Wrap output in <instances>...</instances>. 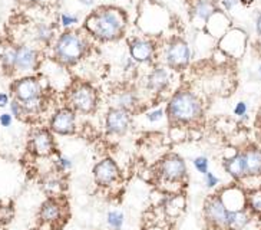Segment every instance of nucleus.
I'll return each instance as SVG.
<instances>
[{"instance_id": "58836bf2", "label": "nucleus", "mask_w": 261, "mask_h": 230, "mask_svg": "<svg viewBox=\"0 0 261 230\" xmlns=\"http://www.w3.org/2000/svg\"><path fill=\"white\" fill-rule=\"evenodd\" d=\"M257 32L261 35V15L258 16V19H257Z\"/></svg>"}, {"instance_id": "39448f33", "label": "nucleus", "mask_w": 261, "mask_h": 230, "mask_svg": "<svg viewBox=\"0 0 261 230\" xmlns=\"http://www.w3.org/2000/svg\"><path fill=\"white\" fill-rule=\"evenodd\" d=\"M96 92L91 85L79 84L76 85L69 94V105L73 111L82 114H91L96 108Z\"/></svg>"}, {"instance_id": "f3484780", "label": "nucleus", "mask_w": 261, "mask_h": 230, "mask_svg": "<svg viewBox=\"0 0 261 230\" xmlns=\"http://www.w3.org/2000/svg\"><path fill=\"white\" fill-rule=\"evenodd\" d=\"M63 184L65 183L62 180V174L58 171L49 173L42 180V187L46 192V194H49V197H59V194L65 187Z\"/></svg>"}, {"instance_id": "5701e85b", "label": "nucleus", "mask_w": 261, "mask_h": 230, "mask_svg": "<svg viewBox=\"0 0 261 230\" xmlns=\"http://www.w3.org/2000/svg\"><path fill=\"white\" fill-rule=\"evenodd\" d=\"M247 206L250 207V210L261 215V189H255L251 193H248L247 196Z\"/></svg>"}, {"instance_id": "72a5a7b5", "label": "nucleus", "mask_w": 261, "mask_h": 230, "mask_svg": "<svg viewBox=\"0 0 261 230\" xmlns=\"http://www.w3.org/2000/svg\"><path fill=\"white\" fill-rule=\"evenodd\" d=\"M62 23H63V26H69V25L77 23V17L76 16L62 15Z\"/></svg>"}, {"instance_id": "4be33fe9", "label": "nucleus", "mask_w": 261, "mask_h": 230, "mask_svg": "<svg viewBox=\"0 0 261 230\" xmlns=\"http://www.w3.org/2000/svg\"><path fill=\"white\" fill-rule=\"evenodd\" d=\"M125 222V216L119 210H112L107 216V223L111 230H121Z\"/></svg>"}, {"instance_id": "7ed1b4c3", "label": "nucleus", "mask_w": 261, "mask_h": 230, "mask_svg": "<svg viewBox=\"0 0 261 230\" xmlns=\"http://www.w3.org/2000/svg\"><path fill=\"white\" fill-rule=\"evenodd\" d=\"M12 92L16 101H19L24 108L26 117L36 114L40 109V97L42 88L36 78L24 77L17 79L12 85Z\"/></svg>"}, {"instance_id": "ea45409f", "label": "nucleus", "mask_w": 261, "mask_h": 230, "mask_svg": "<svg viewBox=\"0 0 261 230\" xmlns=\"http://www.w3.org/2000/svg\"><path fill=\"white\" fill-rule=\"evenodd\" d=\"M81 3H84V5H86V6H89V5H92L93 0H79Z\"/></svg>"}, {"instance_id": "cd10ccee", "label": "nucleus", "mask_w": 261, "mask_h": 230, "mask_svg": "<svg viewBox=\"0 0 261 230\" xmlns=\"http://www.w3.org/2000/svg\"><path fill=\"white\" fill-rule=\"evenodd\" d=\"M9 107H10V114L13 115V118H17V120H24L26 118V112H24L23 105L19 101H16L13 98V100L10 101Z\"/></svg>"}, {"instance_id": "393cba45", "label": "nucleus", "mask_w": 261, "mask_h": 230, "mask_svg": "<svg viewBox=\"0 0 261 230\" xmlns=\"http://www.w3.org/2000/svg\"><path fill=\"white\" fill-rule=\"evenodd\" d=\"M55 164V171H58V173H66V171H69L72 169V160L68 158V157H65V155H62V154H58V157H56V160L54 161Z\"/></svg>"}, {"instance_id": "6e6552de", "label": "nucleus", "mask_w": 261, "mask_h": 230, "mask_svg": "<svg viewBox=\"0 0 261 230\" xmlns=\"http://www.w3.org/2000/svg\"><path fill=\"white\" fill-rule=\"evenodd\" d=\"M228 213L230 210L224 206L223 200L220 196H211L210 199L205 200L204 204V215L207 222L217 229L227 230V220H228Z\"/></svg>"}, {"instance_id": "4c0bfd02", "label": "nucleus", "mask_w": 261, "mask_h": 230, "mask_svg": "<svg viewBox=\"0 0 261 230\" xmlns=\"http://www.w3.org/2000/svg\"><path fill=\"white\" fill-rule=\"evenodd\" d=\"M26 3H36V5H43V3H46L47 0H23Z\"/></svg>"}, {"instance_id": "f257e3e1", "label": "nucleus", "mask_w": 261, "mask_h": 230, "mask_svg": "<svg viewBox=\"0 0 261 230\" xmlns=\"http://www.w3.org/2000/svg\"><path fill=\"white\" fill-rule=\"evenodd\" d=\"M167 115L169 123L184 127L195 124L202 117V105L200 100L188 91L177 92L168 102Z\"/></svg>"}, {"instance_id": "2eb2a0df", "label": "nucleus", "mask_w": 261, "mask_h": 230, "mask_svg": "<svg viewBox=\"0 0 261 230\" xmlns=\"http://www.w3.org/2000/svg\"><path fill=\"white\" fill-rule=\"evenodd\" d=\"M241 157L244 161L246 177L261 176V150L257 147H248L241 151Z\"/></svg>"}, {"instance_id": "a211bd4d", "label": "nucleus", "mask_w": 261, "mask_h": 230, "mask_svg": "<svg viewBox=\"0 0 261 230\" xmlns=\"http://www.w3.org/2000/svg\"><path fill=\"white\" fill-rule=\"evenodd\" d=\"M224 169L234 180H243L246 178V170H244V161L241 153L234 154L232 157L224 161Z\"/></svg>"}, {"instance_id": "0eeeda50", "label": "nucleus", "mask_w": 261, "mask_h": 230, "mask_svg": "<svg viewBox=\"0 0 261 230\" xmlns=\"http://www.w3.org/2000/svg\"><path fill=\"white\" fill-rule=\"evenodd\" d=\"M29 150L36 157H50L56 153L54 134L49 128H36L29 137Z\"/></svg>"}, {"instance_id": "f8f14e48", "label": "nucleus", "mask_w": 261, "mask_h": 230, "mask_svg": "<svg viewBox=\"0 0 261 230\" xmlns=\"http://www.w3.org/2000/svg\"><path fill=\"white\" fill-rule=\"evenodd\" d=\"M130 127V112L121 108H111L105 117V130L111 135H123Z\"/></svg>"}, {"instance_id": "7c9ffc66", "label": "nucleus", "mask_w": 261, "mask_h": 230, "mask_svg": "<svg viewBox=\"0 0 261 230\" xmlns=\"http://www.w3.org/2000/svg\"><path fill=\"white\" fill-rule=\"evenodd\" d=\"M164 115H165L164 109H155V111H151L149 114L146 115V118H148L149 123H158L164 118Z\"/></svg>"}, {"instance_id": "bb28decb", "label": "nucleus", "mask_w": 261, "mask_h": 230, "mask_svg": "<svg viewBox=\"0 0 261 230\" xmlns=\"http://www.w3.org/2000/svg\"><path fill=\"white\" fill-rule=\"evenodd\" d=\"M0 59H2V63L6 69H15V49H12V48L5 49Z\"/></svg>"}, {"instance_id": "2f4dec72", "label": "nucleus", "mask_w": 261, "mask_h": 230, "mask_svg": "<svg viewBox=\"0 0 261 230\" xmlns=\"http://www.w3.org/2000/svg\"><path fill=\"white\" fill-rule=\"evenodd\" d=\"M204 180H205V186H207L208 189H214L215 186L220 183L218 177L213 174V173H210V171L204 174Z\"/></svg>"}, {"instance_id": "c85d7f7f", "label": "nucleus", "mask_w": 261, "mask_h": 230, "mask_svg": "<svg viewBox=\"0 0 261 230\" xmlns=\"http://www.w3.org/2000/svg\"><path fill=\"white\" fill-rule=\"evenodd\" d=\"M208 158L207 157H204V155H200V157H197V158H194V167L197 169L198 173H201L202 176L208 173Z\"/></svg>"}, {"instance_id": "a878e982", "label": "nucleus", "mask_w": 261, "mask_h": 230, "mask_svg": "<svg viewBox=\"0 0 261 230\" xmlns=\"http://www.w3.org/2000/svg\"><path fill=\"white\" fill-rule=\"evenodd\" d=\"M214 12V6H213L211 3H208V2H200V3L197 5V8H195V13H197V16H200L201 19H204V20L210 19V16L213 15Z\"/></svg>"}, {"instance_id": "b1692460", "label": "nucleus", "mask_w": 261, "mask_h": 230, "mask_svg": "<svg viewBox=\"0 0 261 230\" xmlns=\"http://www.w3.org/2000/svg\"><path fill=\"white\" fill-rule=\"evenodd\" d=\"M35 38L40 40V42H49L52 36H54V32L50 29V26H47L46 23H38L35 26Z\"/></svg>"}, {"instance_id": "e433bc0d", "label": "nucleus", "mask_w": 261, "mask_h": 230, "mask_svg": "<svg viewBox=\"0 0 261 230\" xmlns=\"http://www.w3.org/2000/svg\"><path fill=\"white\" fill-rule=\"evenodd\" d=\"M236 3H237V0H225V2H224V5H225V8L227 9H230L231 6L236 5Z\"/></svg>"}, {"instance_id": "473e14b6", "label": "nucleus", "mask_w": 261, "mask_h": 230, "mask_svg": "<svg viewBox=\"0 0 261 230\" xmlns=\"http://www.w3.org/2000/svg\"><path fill=\"white\" fill-rule=\"evenodd\" d=\"M12 124H13V115L10 114V112H3V114H0V125H2V127L9 128Z\"/></svg>"}, {"instance_id": "dca6fc26", "label": "nucleus", "mask_w": 261, "mask_h": 230, "mask_svg": "<svg viewBox=\"0 0 261 230\" xmlns=\"http://www.w3.org/2000/svg\"><path fill=\"white\" fill-rule=\"evenodd\" d=\"M154 46L148 40L137 39L130 43V56L137 62H146L152 58Z\"/></svg>"}, {"instance_id": "1a4fd4ad", "label": "nucleus", "mask_w": 261, "mask_h": 230, "mask_svg": "<svg viewBox=\"0 0 261 230\" xmlns=\"http://www.w3.org/2000/svg\"><path fill=\"white\" fill-rule=\"evenodd\" d=\"M49 130L59 135H70L76 131V115L70 107L58 109L49 123Z\"/></svg>"}, {"instance_id": "412c9836", "label": "nucleus", "mask_w": 261, "mask_h": 230, "mask_svg": "<svg viewBox=\"0 0 261 230\" xmlns=\"http://www.w3.org/2000/svg\"><path fill=\"white\" fill-rule=\"evenodd\" d=\"M167 84H168V72L164 68H156L148 78V88L152 91H161L167 86Z\"/></svg>"}, {"instance_id": "c9c22d12", "label": "nucleus", "mask_w": 261, "mask_h": 230, "mask_svg": "<svg viewBox=\"0 0 261 230\" xmlns=\"http://www.w3.org/2000/svg\"><path fill=\"white\" fill-rule=\"evenodd\" d=\"M9 104H10V98H9L8 94H5V92H0V108L8 107Z\"/></svg>"}, {"instance_id": "aec40b11", "label": "nucleus", "mask_w": 261, "mask_h": 230, "mask_svg": "<svg viewBox=\"0 0 261 230\" xmlns=\"http://www.w3.org/2000/svg\"><path fill=\"white\" fill-rule=\"evenodd\" d=\"M250 222V215L243 210H234L228 213V220H227V230H241L246 227L247 223Z\"/></svg>"}, {"instance_id": "6ab92c4d", "label": "nucleus", "mask_w": 261, "mask_h": 230, "mask_svg": "<svg viewBox=\"0 0 261 230\" xmlns=\"http://www.w3.org/2000/svg\"><path fill=\"white\" fill-rule=\"evenodd\" d=\"M137 102H138L137 95L130 91L119 92L114 97V104H115L114 108H121V109H125L128 112H132V109L137 107Z\"/></svg>"}, {"instance_id": "4468645a", "label": "nucleus", "mask_w": 261, "mask_h": 230, "mask_svg": "<svg viewBox=\"0 0 261 230\" xmlns=\"http://www.w3.org/2000/svg\"><path fill=\"white\" fill-rule=\"evenodd\" d=\"M190 61V48L182 40H175L167 51V62L171 68H181Z\"/></svg>"}, {"instance_id": "20e7f679", "label": "nucleus", "mask_w": 261, "mask_h": 230, "mask_svg": "<svg viewBox=\"0 0 261 230\" xmlns=\"http://www.w3.org/2000/svg\"><path fill=\"white\" fill-rule=\"evenodd\" d=\"M85 52V40L76 32H65L55 46L56 58L63 63L77 62Z\"/></svg>"}, {"instance_id": "a19ab883", "label": "nucleus", "mask_w": 261, "mask_h": 230, "mask_svg": "<svg viewBox=\"0 0 261 230\" xmlns=\"http://www.w3.org/2000/svg\"><path fill=\"white\" fill-rule=\"evenodd\" d=\"M32 230H42V229H32Z\"/></svg>"}, {"instance_id": "9b49d317", "label": "nucleus", "mask_w": 261, "mask_h": 230, "mask_svg": "<svg viewBox=\"0 0 261 230\" xmlns=\"http://www.w3.org/2000/svg\"><path fill=\"white\" fill-rule=\"evenodd\" d=\"M39 222L43 226L56 227L61 220H63V204L59 197H49L39 209Z\"/></svg>"}, {"instance_id": "f704fd0d", "label": "nucleus", "mask_w": 261, "mask_h": 230, "mask_svg": "<svg viewBox=\"0 0 261 230\" xmlns=\"http://www.w3.org/2000/svg\"><path fill=\"white\" fill-rule=\"evenodd\" d=\"M247 112V105L244 102H238L237 107L234 109V114L238 115V117H243V115H246Z\"/></svg>"}, {"instance_id": "f03ea898", "label": "nucleus", "mask_w": 261, "mask_h": 230, "mask_svg": "<svg viewBox=\"0 0 261 230\" xmlns=\"http://www.w3.org/2000/svg\"><path fill=\"white\" fill-rule=\"evenodd\" d=\"M125 16L116 9H100L86 19V29L96 38L112 40L122 35Z\"/></svg>"}, {"instance_id": "9d476101", "label": "nucleus", "mask_w": 261, "mask_h": 230, "mask_svg": "<svg viewBox=\"0 0 261 230\" xmlns=\"http://www.w3.org/2000/svg\"><path fill=\"white\" fill-rule=\"evenodd\" d=\"M92 173L93 180H95V183L98 184L99 187H109V186H112L121 176V171H119L118 164L112 158H109V157L100 160L99 163H96Z\"/></svg>"}, {"instance_id": "ddd939ff", "label": "nucleus", "mask_w": 261, "mask_h": 230, "mask_svg": "<svg viewBox=\"0 0 261 230\" xmlns=\"http://www.w3.org/2000/svg\"><path fill=\"white\" fill-rule=\"evenodd\" d=\"M38 65V52L31 46H19L15 49V69L20 72L33 71Z\"/></svg>"}, {"instance_id": "423d86ee", "label": "nucleus", "mask_w": 261, "mask_h": 230, "mask_svg": "<svg viewBox=\"0 0 261 230\" xmlns=\"http://www.w3.org/2000/svg\"><path fill=\"white\" fill-rule=\"evenodd\" d=\"M158 176L162 181L181 183L187 177V164L178 154H168L158 163Z\"/></svg>"}, {"instance_id": "c756f323", "label": "nucleus", "mask_w": 261, "mask_h": 230, "mask_svg": "<svg viewBox=\"0 0 261 230\" xmlns=\"http://www.w3.org/2000/svg\"><path fill=\"white\" fill-rule=\"evenodd\" d=\"M13 217V210L9 206H0V223H9Z\"/></svg>"}]
</instances>
